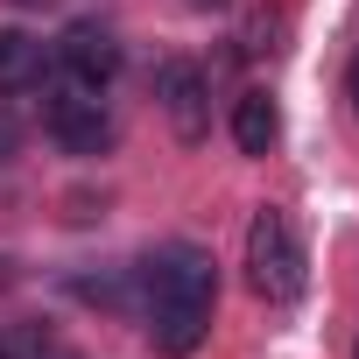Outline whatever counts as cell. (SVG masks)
Here are the masks:
<instances>
[{
  "instance_id": "6da1fadb",
  "label": "cell",
  "mask_w": 359,
  "mask_h": 359,
  "mask_svg": "<svg viewBox=\"0 0 359 359\" xmlns=\"http://www.w3.org/2000/svg\"><path fill=\"white\" fill-rule=\"evenodd\" d=\"M141 289H148V338H155V352L184 359V352L205 345V331H212V296H219L205 247H191V240L162 247V254L141 268Z\"/></svg>"
},
{
  "instance_id": "7a4b0ae2",
  "label": "cell",
  "mask_w": 359,
  "mask_h": 359,
  "mask_svg": "<svg viewBox=\"0 0 359 359\" xmlns=\"http://www.w3.org/2000/svg\"><path fill=\"white\" fill-rule=\"evenodd\" d=\"M303 275H310V261H303L296 219H289L282 205H261L254 226H247V282H254V296L296 303V296H303Z\"/></svg>"
},
{
  "instance_id": "3957f363",
  "label": "cell",
  "mask_w": 359,
  "mask_h": 359,
  "mask_svg": "<svg viewBox=\"0 0 359 359\" xmlns=\"http://www.w3.org/2000/svg\"><path fill=\"white\" fill-rule=\"evenodd\" d=\"M43 120H50V134H57L71 155H106V148H113V120H106V106H99L92 92H50Z\"/></svg>"
},
{
  "instance_id": "277c9868",
  "label": "cell",
  "mask_w": 359,
  "mask_h": 359,
  "mask_svg": "<svg viewBox=\"0 0 359 359\" xmlns=\"http://www.w3.org/2000/svg\"><path fill=\"white\" fill-rule=\"evenodd\" d=\"M57 57H64V71H71L85 92H99V85L120 71V36H113L106 22H71L64 43H57Z\"/></svg>"
},
{
  "instance_id": "5b68a950",
  "label": "cell",
  "mask_w": 359,
  "mask_h": 359,
  "mask_svg": "<svg viewBox=\"0 0 359 359\" xmlns=\"http://www.w3.org/2000/svg\"><path fill=\"white\" fill-rule=\"evenodd\" d=\"M155 99H162L169 127L184 134V141H198V134L212 127V113H205V78H198V64H162V71H155Z\"/></svg>"
},
{
  "instance_id": "8992f818",
  "label": "cell",
  "mask_w": 359,
  "mask_h": 359,
  "mask_svg": "<svg viewBox=\"0 0 359 359\" xmlns=\"http://www.w3.org/2000/svg\"><path fill=\"white\" fill-rule=\"evenodd\" d=\"M275 134H282L275 99H268V92H247V99L233 106V141H240V155H268V148H275Z\"/></svg>"
},
{
  "instance_id": "52a82bcc",
  "label": "cell",
  "mask_w": 359,
  "mask_h": 359,
  "mask_svg": "<svg viewBox=\"0 0 359 359\" xmlns=\"http://www.w3.org/2000/svg\"><path fill=\"white\" fill-rule=\"evenodd\" d=\"M43 78V43L29 29H0V92H29Z\"/></svg>"
},
{
  "instance_id": "ba28073f",
  "label": "cell",
  "mask_w": 359,
  "mask_h": 359,
  "mask_svg": "<svg viewBox=\"0 0 359 359\" xmlns=\"http://www.w3.org/2000/svg\"><path fill=\"white\" fill-rule=\"evenodd\" d=\"M8 155H15V120L0 113V162H8Z\"/></svg>"
},
{
  "instance_id": "9c48e42d",
  "label": "cell",
  "mask_w": 359,
  "mask_h": 359,
  "mask_svg": "<svg viewBox=\"0 0 359 359\" xmlns=\"http://www.w3.org/2000/svg\"><path fill=\"white\" fill-rule=\"evenodd\" d=\"M0 359H22V352H15V345H0Z\"/></svg>"
},
{
  "instance_id": "30bf717a",
  "label": "cell",
  "mask_w": 359,
  "mask_h": 359,
  "mask_svg": "<svg viewBox=\"0 0 359 359\" xmlns=\"http://www.w3.org/2000/svg\"><path fill=\"white\" fill-rule=\"evenodd\" d=\"M352 99H359V78H352Z\"/></svg>"
}]
</instances>
